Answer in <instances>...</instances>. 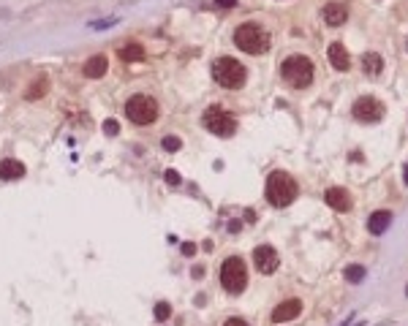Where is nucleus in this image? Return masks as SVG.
I'll return each mask as SVG.
<instances>
[{
  "mask_svg": "<svg viewBox=\"0 0 408 326\" xmlns=\"http://www.w3.org/2000/svg\"><path fill=\"white\" fill-rule=\"evenodd\" d=\"M234 44L248 55H261L270 49V33L256 22H245L234 30Z\"/></svg>",
  "mask_w": 408,
  "mask_h": 326,
  "instance_id": "nucleus-1",
  "label": "nucleus"
},
{
  "mask_svg": "<svg viewBox=\"0 0 408 326\" xmlns=\"http://www.w3.org/2000/svg\"><path fill=\"white\" fill-rule=\"evenodd\" d=\"M297 182L291 180L286 171H272L267 177V202L272 207H289L297 199Z\"/></svg>",
  "mask_w": 408,
  "mask_h": 326,
  "instance_id": "nucleus-2",
  "label": "nucleus"
},
{
  "mask_svg": "<svg viewBox=\"0 0 408 326\" xmlns=\"http://www.w3.org/2000/svg\"><path fill=\"white\" fill-rule=\"evenodd\" d=\"M280 77L283 82H289L294 90H305L313 82V62L305 55H291L280 65Z\"/></svg>",
  "mask_w": 408,
  "mask_h": 326,
  "instance_id": "nucleus-3",
  "label": "nucleus"
},
{
  "mask_svg": "<svg viewBox=\"0 0 408 326\" xmlns=\"http://www.w3.org/2000/svg\"><path fill=\"white\" fill-rule=\"evenodd\" d=\"M212 77L226 90H240L242 84H245V79H248V71L234 57H221V60L212 62Z\"/></svg>",
  "mask_w": 408,
  "mask_h": 326,
  "instance_id": "nucleus-4",
  "label": "nucleus"
},
{
  "mask_svg": "<svg viewBox=\"0 0 408 326\" xmlns=\"http://www.w3.org/2000/svg\"><path fill=\"white\" fill-rule=\"evenodd\" d=\"M125 117L136 125H150L158 120V104L150 95H133L125 104Z\"/></svg>",
  "mask_w": 408,
  "mask_h": 326,
  "instance_id": "nucleus-5",
  "label": "nucleus"
},
{
  "mask_svg": "<svg viewBox=\"0 0 408 326\" xmlns=\"http://www.w3.org/2000/svg\"><path fill=\"white\" fill-rule=\"evenodd\" d=\"M221 283H223V288H226L228 294L245 291V283H248V269H245V264H242V258L231 256V258L223 261V266H221Z\"/></svg>",
  "mask_w": 408,
  "mask_h": 326,
  "instance_id": "nucleus-6",
  "label": "nucleus"
},
{
  "mask_svg": "<svg viewBox=\"0 0 408 326\" xmlns=\"http://www.w3.org/2000/svg\"><path fill=\"white\" fill-rule=\"evenodd\" d=\"M204 128L210 133H215V136H231L237 131V120L221 106H210L204 111Z\"/></svg>",
  "mask_w": 408,
  "mask_h": 326,
  "instance_id": "nucleus-7",
  "label": "nucleus"
},
{
  "mask_svg": "<svg viewBox=\"0 0 408 326\" xmlns=\"http://www.w3.org/2000/svg\"><path fill=\"white\" fill-rule=\"evenodd\" d=\"M354 117L359 120V123H378L384 117V104H381L378 98L373 95H362L354 101Z\"/></svg>",
  "mask_w": 408,
  "mask_h": 326,
  "instance_id": "nucleus-8",
  "label": "nucleus"
},
{
  "mask_svg": "<svg viewBox=\"0 0 408 326\" xmlns=\"http://www.w3.org/2000/svg\"><path fill=\"white\" fill-rule=\"evenodd\" d=\"M253 261H256V269L261 272V275H272V272L277 269V264H280L277 253L270 248V245H259V248L253 250Z\"/></svg>",
  "mask_w": 408,
  "mask_h": 326,
  "instance_id": "nucleus-9",
  "label": "nucleus"
},
{
  "mask_svg": "<svg viewBox=\"0 0 408 326\" xmlns=\"http://www.w3.org/2000/svg\"><path fill=\"white\" fill-rule=\"evenodd\" d=\"M299 312H302V302L299 299H286V302H280L272 310V321L275 324H286V321H294Z\"/></svg>",
  "mask_w": 408,
  "mask_h": 326,
  "instance_id": "nucleus-10",
  "label": "nucleus"
},
{
  "mask_svg": "<svg viewBox=\"0 0 408 326\" xmlns=\"http://www.w3.org/2000/svg\"><path fill=\"white\" fill-rule=\"evenodd\" d=\"M324 202L332 209H338V212H346V209H351V193L346 187H329L324 193Z\"/></svg>",
  "mask_w": 408,
  "mask_h": 326,
  "instance_id": "nucleus-11",
  "label": "nucleus"
},
{
  "mask_svg": "<svg viewBox=\"0 0 408 326\" xmlns=\"http://www.w3.org/2000/svg\"><path fill=\"white\" fill-rule=\"evenodd\" d=\"M392 212H389V209H378V212H373V215H370V220H367V231H370V234H375V236H381L384 234V231L389 229V226H392Z\"/></svg>",
  "mask_w": 408,
  "mask_h": 326,
  "instance_id": "nucleus-12",
  "label": "nucleus"
},
{
  "mask_svg": "<svg viewBox=\"0 0 408 326\" xmlns=\"http://www.w3.org/2000/svg\"><path fill=\"white\" fill-rule=\"evenodd\" d=\"M329 62L335 65V71H348L351 68V57H348V49L340 41L329 44Z\"/></svg>",
  "mask_w": 408,
  "mask_h": 326,
  "instance_id": "nucleus-13",
  "label": "nucleus"
},
{
  "mask_svg": "<svg viewBox=\"0 0 408 326\" xmlns=\"http://www.w3.org/2000/svg\"><path fill=\"white\" fill-rule=\"evenodd\" d=\"M25 177V163L14 158L0 160V180H22Z\"/></svg>",
  "mask_w": 408,
  "mask_h": 326,
  "instance_id": "nucleus-14",
  "label": "nucleus"
},
{
  "mask_svg": "<svg viewBox=\"0 0 408 326\" xmlns=\"http://www.w3.org/2000/svg\"><path fill=\"white\" fill-rule=\"evenodd\" d=\"M346 19H348V11H346L343 3H329V6L324 8V22L329 28H340Z\"/></svg>",
  "mask_w": 408,
  "mask_h": 326,
  "instance_id": "nucleus-15",
  "label": "nucleus"
},
{
  "mask_svg": "<svg viewBox=\"0 0 408 326\" xmlns=\"http://www.w3.org/2000/svg\"><path fill=\"white\" fill-rule=\"evenodd\" d=\"M106 68H109V60H106L104 55H96V57H90V60L84 62V77L87 79H101L106 74Z\"/></svg>",
  "mask_w": 408,
  "mask_h": 326,
  "instance_id": "nucleus-16",
  "label": "nucleus"
},
{
  "mask_svg": "<svg viewBox=\"0 0 408 326\" xmlns=\"http://www.w3.org/2000/svg\"><path fill=\"white\" fill-rule=\"evenodd\" d=\"M120 57H123L125 62H136V60H145V49H142V44L131 41V44H125V47L120 49Z\"/></svg>",
  "mask_w": 408,
  "mask_h": 326,
  "instance_id": "nucleus-17",
  "label": "nucleus"
},
{
  "mask_svg": "<svg viewBox=\"0 0 408 326\" xmlns=\"http://www.w3.org/2000/svg\"><path fill=\"white\" fill-rule=\"evenodd\" d=\"M362 65H365V74H381L384 71V57L375 55V52H367L365 57H362Z\"/></svg>",
  "mask_w": 408,
  "mask_h": 326,
  "instance_id": "nucleus-18",
  "label": "nucleus"
},
{
  "mask_svg": "<svg viewBox=\"0 0 408 326\" xmlns=\"http://www.w3.org/2000/svg\"><path fill=\"white\" fill-rule=\"evenodd\" d=\"M343 278H346L348 283H354V285H357V283H362V280L367 278V269H365L362 264H351V266H346Z\"/></svg>",
  "mask_w": 408,
  "mask_h": 326,
  "instance_id": "nucleus-19",
  "label": "nucleus"
},
{
  "mask_svg": "<svg viewBox=\"0 0 408 326\" xmlns=\"http://www.w3.org/2000/svg\"><path fill=\"white\" fill-rule=\"evenodd\" d=\"M161 147H163L166 153H177V150L182 147V141L177 139V136H163V141H161Z\"/></svg>",
  "mask_w": 408,
  "mask_h": 326,
  "instance_id": "nucleus-20",
  "label": "nucleus"
},
{
  "mask_svg": "<svg viewBox=\"0 0 408 326\" xmlns=\"http://www.w3.org/2000/svg\"><path fill=\"white\" fill-rule=\"evenodd\" d=\"M169 315H172V307H169L166 302H158V305H155V321H166Z\"/></svg>",
  "mask_w": 408,
  "mask_h": 326,
  "instance_id": "nucleus-21",
  "label": "nucleus"
},
{
  "mask_svg": "<svg viewBox=\"0 0 408 326\" xmlns=\"http://www.w3.org/2000/svg\"><path fill=\"white\" fill-rule=\"evenodd\" d=\"M44 93H47V79H38V82L33 84V90H28V98L33 101V98L44 95Z\"/></svg>",
  "mask_w": 408,
  "mask_h": 326,
  "instance_id": "nucleus-22",
  "label": "nucleus"
},
{
  "mask_svg": "<svg viewBox=\"0 0 408 326\" xmlns=\"http://www.w3.org/2000/svg\"><path fill=\"white\" fill-rule=\"evenodd\" d=\"M104 131L109 133V136H117V133H120V125H117V120H106V123H104Z\"/></svg>",
  "mask_w": 408,
  "mask_h": 326,
  "instance_id": "nucleus-23",
  "label": "nucleus"
},
{
  "mask_svg": "<svg viewBox=\"0 0 408 326\" xmlns=\"http://www.w3.org/2000/svg\"><path fill=\"white\" fill-rule=\"evenodd\" d=\"M166 182H169V185H180V182H182L180 171H174V169H166Z\"/></svg>",
  "mask_w": 408,
  "mask_h": 326,
  "instance_id": "nucleus-24",
  "label": "nucleus"
},
{
  "mask_svg": "<svg viewBox=\"0 0 408 326\" xmlns=\"http://www.w3.org/2000/svg\"><path fill=\"white\" fill-rule=\"evenodd\" d=\"M180 253H182V256H194V253H196V245H194V242H182Z\"/></svg>",
  "mask_w": 408,
  "mask_h": 326,
  "instance_id": "nucleus-25",
  "label": "nucleus"
},
{
  "mask_svg": "<svg viewBox=\"0 0 408 326\" xmlns=\"http://www.w3.org/2000/svg\"><path fill=\"white\" fill-rule=\"evenodd\" d=\"M114 22H117V19H101V22H96L93 28H96V30H104V28H112Z\"/></svg>",
  "mask_w": 408,
  "mask_h": 326,
  "instance_id": "nucleus-26",
  "label": "nucleus"
},
{
  "mask_svg": "<svg viewBox=\"0 0 408 326\" xmlns=\"http://www.w3.org/2000/svg\"><path fill=\"white\" fill-rule=\"evenodd\" d=\"M237 0H215V6H221V8H231Z\"/></svg>",
  "mask_w": 408,
  "mask_h": 326,
  "instance_id": "nucleus-27",
  "label": "nucleus"
},
{
  "mask_svg": "<svg viewBox=\"0 0 408 326\" xmlns=\"http://www.w3.org/2000/svg\"><path fill=\"white\" fill-rule=\"evenodd\" d=\"M226 326H248V324H245L242 318H228V321H226Z\"/></svg>",
  "mask_w": 408,
  "mask_h": 326,
  "instance_id": "nucleus-28",
  "label": "nucleus"
},
{
  "mask_svg": "<svg viewBox=\"0 0 408 326\" xmlns=\"http://www.w3.org/2000/svg\"><path fill=\"white\" fill-rule=\"evenodd\" d=\"M403 180H406V185H408V163H406V177H403Z\"/></svg>",
  "mask_w": 408,
  "mask_h": 326,
  "instance_id": "nucleus-29",
  "label": "nucleus"
},
{
  "mask_svg": "<svg viewBox=\"0 0 408 326\" xmlns=\"http://www.w3.org/2000/svg\"><path fill=\"white\" fill-rule=\"evenodd\" d=\"M406 296H408V285H406Z\"/></svg>",
  "mask_w": 408,
  "mask_h": 326,
  "instance_id": "nucleus-30",
  "label": "nucleus"
}]
</instances>
